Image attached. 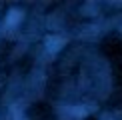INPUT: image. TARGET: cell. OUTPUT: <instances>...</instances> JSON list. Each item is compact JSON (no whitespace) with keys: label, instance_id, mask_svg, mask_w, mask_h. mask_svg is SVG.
<instances>
[{"label":"cell","instance_id":"1","mask_svg":"<svg viewBox=\"0 0 122 120\" xmlns=\"http://www.w3.org/2000/svg\"><path fill=\"white\" fill-rule=\"evenodd\" d=\"M16 20H18V14H16V12H12V14H10V24H14Z\"/></svg>","mask_w":122,"mask_h":120}]
</instances>
